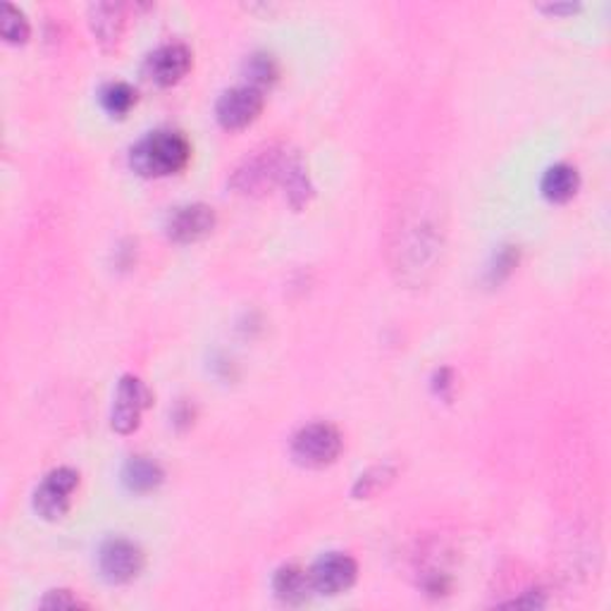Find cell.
<instances>
[{"instance_id":"6da1fadb","label":"cell","mask_w":611,"mask_h":611,"mask_svg":"<svg viewBox=\"0 0 611 611\" xmlns=\"http://www.w3.org/2000/svg\"><path fill=\"white\" fill-rule=\"evenodd\" d=\"M444 216L430 194H415L401 208L392 228V270L409 287H421L442 259Z\"/></svg>"},{"instance_id":"7a4b0ae2","label":"cell","mask_w":611,"mask_h":611,"mask_svg":"<svg viewBox=\"0 0 611 611\" xmlns=\"http://www.w3.org/2000/svg\"><path fill=\"white\" fill-rule=\"evenodd\" d=\"M191 160V143L182 132L158 130L132 149L130 163L141 177H170L182 172Z\"/></svg>"},{"instance_id":"3957f363","label":"cell","mask_w":611,"mask_h":611,"mask_svg":"<svg viewBox=\"0 0 611 611\" xmlns=\"http://www.w3.org/2000/svg\"><path fill=\"white\" fill-rule=\"evenodd\" d=\"M292 156L294 153H289L287 147H266L261 151H253L232 172L230 187L241 197H263L276 184H282Z\"/></svg>"},{"instance_id":"277c9868","label":"cell","mask_w":611,"mask_h":611,"mask_svg":"<svg viewBox=\"0 0 611 611\" xmlns=\"http://www.w3.org/2000/svg\"><path fill=\"white\" fill-rule=\"evenodd\" d=\"M342 432L332 423L318 421L303 425L292 440V457L306 469H325L342 454Z\"/></svg>"},{"instance_id":"5b68a950","label":"cell","mask_w":611,"mask_h":611,"mask_svg":"<svg viewBox=\"0 0 611 611\" xmlns=\"http://www.w3.org/2000/svg\"><path fill=\"white\" fill-rule=\"evenodd\" d=\"M79 488V473L70 465L48 473L34 490V511L46 521H60L72 507V497Z\"/></svg>"},{"instance_id":"8992f818","label":"cell","mask_w":611,"mask_h":611,"mask_svg":"<svg viewBox=\"0 0 611 611\" xmlns=\"http://www.w3.org/2000/svg\"><path fill=\"white\" fill-rule=\"evenodd\" d=\"M263 106H266V96L261 89H256L251 84H241V87L228 89L220 96L216 106V118L224 130L239 132V130H247L249 124H253L261 118Z\"/></svg>"},{"instance_id":"52a82bcc","label":"cell","mask_w":611,"mask_h":611,"mask_svg":"<svg viewBox=\"0 0 611 611\" xmlns=\"http://www.w3.org/2000/svg\"><path fill=\"white\" fill-rule=\"evenodd\" d=\"M151 404V392L137 375H122L118 382L116 401H112L110 425L118 435H132L141 425V415Z\"/></svg>"},{"instance_id":"ba28073f","label":"cell","mask_w":611,"mask_h":611,"mask_svg":"<svg viewBox=\"0 0 611 611\" xmlns=\"http://www.w3.org/2000/svg\"><path fill=\"white\" fill-rule=\"evenodd\" d=\"M191 66H194V56L184 43H163L143 60V77L160 89H170L182 82Z\"/></svg>"},{"instance_id":"9c48e42d","label":"cell","mask_w":611,"mask_h":611,"mask_svg":"<svg viewBox=\"0 0 611 611\" xmlns=\"http://www.w3.org/2000/svg\"><path fill=\"white\" fill-rule=\"evenodd\" d=\"M99 569L110 585H124L134 581L143 569L141 547L127 538L108 540L99 552Z\"/></svg>"},{"instance_id":"30bf717a","label":"cell","mask_w":611,"mask_h":611,"mask_svg":"<svg viewBox=\"0 0 611 611\" xmlns=\"http://www.w3.org/2000/svg\"><path fill=\"white\" fill-rule=\"evenodd\" d=\"M311 575V585L313 592L318 594H328V598H334V594L347 592L359 578V567L349 554L342 552H330L320 557L315 564L309 571Z\"/></svg>"},{"instance_id":"8fae6325","label":"cell","mask_w":611,"mask_h":611,"mask_svg":"<svg viewBox=\"0 0 611 611\" xmlns=\"http://www.w3.org/2000/svg\"><path fill=\"white\" fill-rule=\"evenodd\" d=\"M216 211L206 203H189L174 208L166 222V232L177 244H194L216 230Z\"/></svg>"},{"instance_id":"7c38bea8","label":"cell","mask_w":611,"mask_h":611,"mask_svg":"<svg viewBox=\"0 0 611 611\" xmlns=\"http://www.w3.org/2000/svg\"><path fill=\"white\" fill-rule=\"evenodd\" d=\"M89 24L103 51H116L127 29V6H120V3L91 6Z\"/></svg>"},{"instance_id":"4fadbf2b","label":"cell","mask_w":611,"mask_h":611,"mask_svg":"<svg viewBox=\"0 0 611 611\" xmlns=\"http://www.w3.org/2000/svg\"><path fill=\"white\" fill-rule=\"evenodd\" d=\"M542 197L552 203L571 201L581 189V174L569 163H557L542 177Z\"/></svg>"},{"instance_id":"5bb4252c","label":"cell","mask_w":611,"mask_h":611,"mask_svg":"<svg viewBox=\"0 0 611 611\" xmlns=\"http://www.w3.org/2000/svg\"><path fill=\"white\" fill-rule=\"evenodd\" d=\"M272 590H276V598L284 604H301L311 598L313 585L309 571H303L294 564H287L278 569L276 578H272Z\"/></svg>"},{"instance_id":"9a60e30c","label":"cell","mask_w":611,"mask_h":611,"mask_svg":"<svg viewBox=\"0 0 611 611\" xmlns=\"http://www.w3.org/2000/svg\"><path fill=\"white\" fill-rule=\"evenodd\" d=\"M166 473L163 469H160V463L149 459V457H134L127 461L124 471H122V482L127 488H130L132 492H151L156 490L160 482H163Z\"/></svg>"},{"instance_id":"2e32d148","label":"cell","mask_w":611,"mask_h":611,"mask_svg":"<svg viewBox=\"0 0 611 611\" xmlns=\"http://www.w3.org/2000/svg\"><path fill=\"white\" fill-rule=\"evenodd\" d=\"M282 187L287 189L289 203H292L297 208V211H299V208H303L306 203H309L311 197H313V184L309 180V172H306L303 160L297 153L292 156V160H289Z\"/></svg>"},{"instance_id":"e0dca14e","label":"cell","mask_w":611,"mask_h":611,"mask_svg":"<svg viewBox=\"0 0 611 611\" xmlns=\"http://www.w3.org/2000/svg\"><path fill=\"white\" fill-rule=\"evenodd\" d=\"M101 106L112 118H124L137 106V91L127 82H110L101 91Z\"/></svg>"},{"instance_id":"ac0fdd59","label":"cell","mask_w":611,"mask_h":611,"mask_svg":"<svg viewBox=\"0 0 611 611\" xmlns=\"http://www.w3.org/2000/svg\"><path fill=\"white\" fill-rule=\"evenodd\" d=\"M0 31H3V39L8 43H27L31 37V24L20 8L3 3V8H0Z\"/></svg>"},{"instance_id":"d6986e66","label":"cell","mask_w":611,"mask_h":611,"mask_svg":"<svg viewBox=\"0 0 611 611\" xmlns=\"http://www.w3.org/2000/svg\"><path fill=\"white\" fill-rule=\"evenodd\" d=\"M394 475H397L394 465H388V463L373 465V469H368L365 473L359 475L357 485H353V497H359V500H363V497H373L375 492L388 488L394 480Z\"/></svg>"},{"instance_id":"ffe728a7","label":"cell","mask_w":611,"mask_h":611,"mask_svg":"<svg viewBox=\"0 0 611 611\" xmlns=\"http://www.w3.org/2000/svg\"><path fill=\"white\" fill-rule=\"evenodd\" d=\"M247 79L249 84L256 89H266L278 79V62L272 56L266 53H256L247 60Z\"/></svg>"},{"instance_id":"44dd1931","label":"cell","mask_w":611,"mask_h":611,"mask_svg":"<svg viewBox=\"0 0 611 611\" xmlns=\"http://www.w3.org/2000/svg\"><path fill=\"white\" fill-rule=\"evenodd\" d=\"M43 609H79L89 607L84 600H79L72 590H51L46 592V598L39 602Z\"/></svg>"},{"instance_id":"7402d4cb","label":"cell","mask_w":611,"mask_h":611,"mask_svg":"<svg viewBox=\"0 0 611 611\" xmlns=\"http://www.w3.org/2000/svg\"><path fill=\"white\" fill-rule=\"evenodd\" d=\"M542 10L544 12H552V14H564V12H575L578 6H547Z\"/></svg>"}]
</instances>
